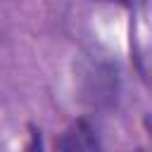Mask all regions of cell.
Here are the masks:
<instances>
[{"label": "cell", "mask_w": 152, "mask_h": 152, "mask_svg": "<svg viewBox=\"0 0 152 152\" xmlns=\"http://www.w3.org/2000/svg\"><path fill=\"white\" fill-rule=\"evenodd\" d=\"M57 150H97L100 147V140L93 131V126L86 121V119H78L74 121L55 142Z\"/></svg>", "instance_id": "1"}, {"label": "cell", "mask_w": 152, "mask_h": 152, "mask_svg": "<svg viewBox=\"0 0 152 152\" xmlns=\"http://www.w3.org/2000/svg\"><path fill=\"white\" fill-rule=\"evenodd\" d=\"M95 2H114V5H121V7H138L145 0H95Z\"/></svg>", "instance_id": "2"}]
</instances>
